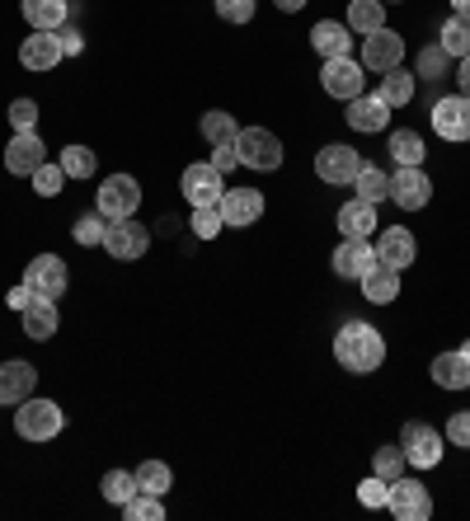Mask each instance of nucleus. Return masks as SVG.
Wrapping results in <instances>:
<instances>
[{
    "label": "nucleus",
    "instance_id": "obj_1",
    "mask_svg": "<svg viewBox=\"0 0 470 521\" xmlns=\"http://www.w3.org/2000/svg\"><path fill=\"white\" fill-rule=\"evenodd\" d=\"M334 362L344 371H353V376H372L386 362V338H381V329H372L367 320H348L334 334Z\"/></svg>",
    "mask_w": 470,
    "mask_h": 521
},
{
    "label": "nucleus",
    "instance_id": "obj_2",
    "mask_svg": "<svg viewBox=\"0 0 470 521\" xmlns=\"http://www.w3.org/2000/svg\"><path fill=\"white\" fill-rule=\"evenodd\" d=\"M62 423H66V414L52 399H33V395L19 404V414H15V432L24 442H52L62 432Z\"/></svg>",
    "mask_w": 470,
    "mask_h": 521
},
{
    "label": "nucleus",
    "instance_id": "obj_3",
    "mask_svg": "<svg viewBox=\"0 0 470 521\" xmlns=\"http://www.w3.org/2000/svg\"><path fill=\"white\" fill-rule=\"evenodd\" d=\"M235 155H240V165L245 169H268L282 165V141L268 132V127H240V137H235Z\"/></svg>",
    "mask_w": 470,
    "mask_h": 521
},
{
    "label": "nucleus",
    "instance_id": "obj_4",
    "mask_svg": "<svg viewBox=\"0 0 470 521\" xmlns=\"http://www.w3.org/2000/svg\"><path fill=\"white\" fill-rule=\"evenodd\" d=\"M94 207H99V216H104V221H123V216H137V207H141V184L132 179V174H113V179H104V188H99Z\"/></svg>",
    "mask_w": 470,
    "mask_h": 521
},
{
    "label": "nucleus",
    "instance_id": "obj_5",
    "mask_svg": "<svg viewBox=\"0 0 470 521\" xmlns=\"http://www.w3.org/2000/svg\"><path fill=\"white\" fill-rule=\"evenodd\" d=\"M386 512L395 521H428L433 517V498L423 489L419 479H391V498H386Z\"/></svg>",
    "mask_w": 470,
    "mask_h": 521
},
{
    "label": "nucleus",
    "instance_id": "obj_6",
    "mask_svg": "<svg viewBox=\"0 0 470 521\" xmlns=\"http://www.w3.org/2000/svg\"><path fill=\"white\" fill-rule=\"evenodd\" d=\"M104 249H109L118 263H132V259H141V254L151 249V230L141 226L137 216L109 221V230H104Z\"/></svg>",
    "mask_w": 470,
    "mask_h": 521
},
{
    "label": "nucleus",
    "instance_id": "obj_7",
    "mask_svg": "<svg viewBox=\"0 0 470 521\" xmlns=\"http://www.w3.org/2000/svg\"><path fill=\"white\" fill-rule=\"evenodd\" d=\"M400 451H405V460L414 470H433V465H442V432L428 428V423H405Z\"/></svg>",
    "mask_w": 470,
    "mask_h": 521
},
{
    "label": "nucleus",
    "instance_id": "obj_8",
    "mask_svg": "<svg viewBox=\"0 0 470 521\" xmlns=\"http://www.w3.org/2000/svg\"><path fill=\"white\" fill-rule=\"evenodd\" d=\"M400 62H405V38L395 29H381V33H367V38H362V71L386 76V71H395Z\"/></svg>",
    "mask_w": 470,
    "mask_h": 521
},
{
    "label": "nucleus",
    "instance_id": "obj_9",
    "mask_svg": "<svg viewBox=\"0 0 470 521\" xmlns=\"http://www.w3.org/2000/svg\"><path fill=\"white\" fill-rule=\"evenodd\" d=\"M428 198H433V184H428L423 165H400L391 174V202L400 212H423Z\"/></svg>",
    "mask_w": 470,
    "mask_h": 521
},
{
    "label": "nucleus",
    "instance_id": "obj_10",
    "mask_svg": "<svg viewBox=\"0 0 470 521\" xmlns=\"http://www.w3.org/2000/svg\"><path fill=\"white\" fill-rule=\"evenodd\" d=\"M320 85H325L329 99H358L362 94V62H353V57H329L325 66H320Z\"/></svg>",
    "mask_w": 470,
    "mask_h": 521
},
{
    "label": "nucleus",
    "instance_id": "obj_11",
    "mask_svg": "<svg viewBox=\"0 0 470 521\" xmlns=\"http://www.w3.org/2000/svg\"><path fill=\"white\" fill-rule=\"evenodd\" d=\"M433 132L442 141H470V99L466 94H447L433 104Z\"/></svg>",
    "mask_w": 470,
    "mask_h": 521
},
{
    "label": "nucleus",
    "instance_id": "obj_12",
    "mask_svg": "<svg viewBox=\"0 0 470 521\" xmlns=\"http://www.w3.org/2000/svg\"><path fill=\"white\" fill-rule=\"evenodd\" d=\"M362 169V155L353 151V146H325V151L315 155V174L325 179V184H339V188H353V179H358Z\"/></svg>",
    "mask_w": 470,
    "mask_h": 521
},
{
    "label": "nucleus",
    "instance_id": "obj_13",
    "mask_svg": "<svg viewBox=\"0 0 470 521\" xmlns=\"http://www.w3.org/2000/svg\"><path fill=\"white\" fill-rule=\"evenodd\" d=\"M179 188H184V198L193 202V207H212V202H221V193H226V184H221V169L207 160V165H188L184 179H179Z\"/></svg>",
    "mask_w": 470,
    "mask_h": 521
},
{
    "label": "nucleus",
    "instance_id": "obj_14",
    "mask_svg": "<svg viewBox=\"0 0 470 521\" xmlns=\"http://www.w3.org/2000/svg\"><path fill=\"white\" fill-rule=\"evenodd\" d=\"M217 207L226 226H254L264 216V193L259 188H226Z\"/></svg>",
    "mask_w": 470,
    "mask_h": 521
},
{
    "label": "nucleus",
    "instance_id": "obj_15",
    "mask_svg": "<svg viewBox=\"0 0 470 521\" xmlns=\"http://www.w3.org/2000/svg\"><path fill=\"white\" fill-rule=\"evenodd\" d=\"M376 259L386 263V268H400V273H405L409 263L419 259V240H414L405 226H386L376 235Z\"/></svg>",
    "mask_w": 470,
    "mask_h": 521
},
{
    "label": "nucleus",
    "instance_id": "obj_16",
    "mask_svg": "<svg viewBox=\"0 0 470 521\" xmlns=\"http://www.w3.org/2000/svg\"><path fill=\"white\" fill-rule=\"evenodd\" d=\"M24 282H29L38 296H52V301H57V296L66 292L71 277H66V263L57 259V254H38V259L24 268Z\"/></svg>",
    "mask_w": 470,
    "mask_h": 521
},
{
    "label": "nucleus",
    "instance_id": "obj_17",
    "mask_svg": "<svg viewBox=\"0 0 470 521\" xmlns=\"http://www.w3.org/2000/svg\"><path fill=\"white\" fill-rule=\"evenodd\" d=\"M376 245L372 240H344V245L334 249V273L339 277H353V282H362V277L376 268Z\"/></svg>",
    "mask_w": 470,
    "mask_h": 521
},
{
    "label": "nucleus",
    "instance_id": "obj_18",
    "mask_svg": "<svg viewBox=\"0 0 470 521\" xmlns=\"http://www.w3.org/2000/svg\"><path fill=\"white\" fill-rule=\"evenodd\" d=\"M33 385H38V371L33 362L15 357V362H0V404H24L33 395Z\"/></svg>",
    "mask_w": 470,
    "mask_h": 521
},
{
    "label": "nucleus",
    "instance_id": "obj_19",
    "mask_svg": "<svg viewBox=\"0 0 470 521\" xmlns=\"http://www.w3.org/2000/svg\"><path fill=\"white\" fill-rule=\"evenodd\" d=\"M43 160H47V146L38 141V132H15L10 146H5V169L10 174H33Z\"/></svg>",
    "mask_w": 470,
    "mask_h": 521
},
{
    "label": "nucleus",
    "instance_id": "obj_20",
    "mask_svg": "<svg viewBox=\"0 0 470 521\" xmlns=\"http://www.w3.org/2000/svg\"><path fill=\"white\" fill-rule=\"evenodd\" d=\"M348 127H358V132H386V118H391V108L381 94H358V99H348Z\"/></svg>",
    "mask_w": 470,
    "mask_h": 521
},
{
    "label": "nucleus",
    "instance_id": "obj_21",
    "mask_svg": "<svg viewBox=\"0 0 470 521\" xmlns=\"http://www.w3.org/2000/svg\"><path fill=\"white\" fill-rule=\"evenodd\" d=\"M19 62H24V71H52V66L62 62V38L57 33H33V38H24Z\"/></svg>",
    "mask_w": 470,
    "mask_h": 521
},
{
    "label": "nucleus",
    "instance_id": "obj_22",
    "mask_svg": "<svg viewBox=\"0 0 470 521\" xmlns=\"http://www.w3.org/2000/svg\"><path fill=\"white\" fill-rule=\"evenodd\" d=\"M19 320H24V338H33V343H47V338L57 334V301L52 296H33L29 310H19Z\"/></svg>",
    "mask_w": 470,
    "mask_h": 521
},
{
    "label": "nucleus",
    "instance_id": "obj_23",
    "mask_svg": "<svg viewBox=\"0 0 470 521\" xmlns=\"http://www.w3.org/2000/svg\"><path fill=\"white\" fill-rule=\"evenodd\" d=\"M433 381H438L442 390H470V353L466 348L433 357Z\"/></svg>",
    "mask_w": 470,
    "mask_h": 521
},
{
    "label": "nucleus",
    "instance_id": "obj_24",
    "mask_svg": "<svg viewBox=\"0 0 470 521\" xmlns=\"http://www.w3.org/2000/svg\"><path fill=\"white\" fill-rule=\"evenodd\" d=\"M339 230H344V240H372V230H376V202H344L339 207Z\"/></svg>",
    "mask_w": 470,
    "mask_h": 521
},
{
    "label": "nucleus",
    "instance_id": "obj_25",
    "mask_svg": "<svg viewBox=\"0 0 470 521\" xmlns=\"http://www.w3.org/2000/svg\"><path fill=\"white\" fill-rule=\"evenodd\" d=\"M71 15V5L66 0H24V19H29L33 33H57Z\"/></svg>",
    "mask_w": 470,
    "mask_h": 521
},
{
    "label": "nucleus",
    "instance_id": "obj_26",
    "mask_svg": "<svg viewBox=\"0 0 470 521\" xmlns=\"http://www.w3.org/2000/svg\"><path fill=\"white\" fill-rule=\"evenodd\" d=\"M362 296H367L372 306H391L395 296H400V268H386V263H376L372 273L362 277Z\"/></svg>",
    "mask_w": 470,
    "mask_h": 521
},
{
    "label": "nucleus",
    "instance_id": "obj_27",
    "mask_svg": "<svg viewBox=\"0 0 470 521\" xmlns=\"http://www.w3.org/2000/svg\"><path fill=\"white\" fill-rule=\"evenodd\" d=\"M311 47L320 52V57H348V24H339V19H320L311 29Z\"/></svg>",
    "mask_w": 470,
    "mask_h": 521
},
{
    "label": "nucleus",
    "instance_id": "obj_28",
    "mask_svg": "<svg viewBox=\"0 0 470 521\" xmlns=\"http://www.w3.org/2000/svg\"><path fill=\"white\" fill-rule=\"evenodd\" d=\"M348 29L362 33V38H367V33H381L386 29V5H381V0H353V5H348Z\"/></svg>",
    "mask_w": 470,
    "mask_h": 521
},
{
    "label": "nucleus",
    "instance_id": "obj_29",
    "mask_svg": "<svg viewBox=\"0 0 470 521\" xmlns=\"http://www.w3.org/2000/svg\"><path fill=\"white\" fill-rule=\"evenodd\" d=\"M381 99H386V108H405L409 99H414V71H405V66H395V71H386L381 76Z\"/></svg>",
    "mask_w": 470,
    "mask_h": 521
},
{
    "label": "nucleus",
    "instance_id": "obj_30",
    "mask_svg": "<svg viewBox=\"0 0 470 521\" xmlns=\"http://www.w3.org/2000/svg\"><path fill=\"white\" fill-rule=\"evenodd\" d=\"M353 188H358V198H362V202H381V198H391V174L362 160V169H358V179H353Z\"/></svg>",
    "mask_w": 470,
    "mask_h": 521
},
{
    "label": "nucleus",
    "instance_id": "obj_31",
    "mask_svg": "<svg viewBox=\"0 0 470 521\" xmlns=\"http://www.w3.org/2000/svg\"><path fill=\"white\" fill-rule=\"evenodd\" d=\"M438 47L452 57V62H461V57H470V19H461V15H452L447 24H442V38H438Z\"/></svg>",
    "mask_w": 470,
    "mask_h": 521
},
{
    "label": "nucleus",
    "instance_id": "obj_32",
    "mask_svg": "<svg viewBox=\"0 0 470 521\" xmlns=\"http://www.w3.org/2000/svg\"><path fill=\"white\" fill-rule=\"evenodd\" d=\"M170 484H174V475H170V465H165V460H141V465H137V489L141 493H156V498H165Z\"/></svg>",
    "mask_w": 470,
    "mask_h": 521
},
{
    "label": "nucleus",
    "instance_id": "obj_33",
    "mask_svg": "<svg viewBox=\"0 0 470 521\" xmlns=\"http://www.w3.org/2000/svg\"><path fill=\"white\" fill-rule=\"evenodd\" d=\"M423 155H428V146H423L419 132H409V127L391 132V160L395 165H423Z\"/></svg>",
    "mask_w": 470,
    "mask_h": 521
},
{
    "label": "nucleus",
    "instance_id": "obj_34",
    "mask_svg": "<svg viewBox=\"0 0 470 521\" xmlns=\"http://www.w3.org/2000/svg\"><path fill=\"white\" fill-rule=\"evenodd\" d=\"M203 137L212 141V146H235V137H240V127H235L231 113H221V108H212V113H203Z\"/></svg>",
    "mask_w": 470,
    "mask_h": 521
},
{
    "label": "nucleus",
    "instance_id": "obj_35",
    "mask_svg": "<svg viewBox=\"0 0 470 521\" xmlns=\"http://www.w3.org/2000/svg\"><path fill=\"white\" fill-rule=\"evenodd\" d=\"M99 493H104L109 503L127 507L141 489H137V475H127V470H109V475H104V484H99Z\"/></svg>",
    "mask_w": 470,
    "mask_h": 521
},
{
    "label": "nucleus",
    "instance_id": "obj_36",
    "mask_svg": "<svg viewBox=\"0 0 470 521\" xmlns=\"http://www.w3.org/2000/svg\"><path fill=\"white\" fill-rule=\"evenodd\" d=\"M405 451H400V446H381V451H376L372 456V475H381L386 479V484H391V479H400L405 475Z\"/></svg>",
    "mask_w": 470,
    "mask_h": 521
},
{
    "label": "nucleus",
    "instance_id": "obj_37",
    "mask_svg": "<svg viewBox=\"0 0 470 521\" xmlns=\"http://www.w3.org/2000/svg\"><path fill=\"white\" fill-rule=\"evenodd\" d=\"M29 179H33V193H38V198H57V193H62V184H66V169L62 165H47V160H43V165L33 169Z\"/></svg>",
    "mask_w": 470,
    "mask_h": 521
},
{
    "label": "nucleus",
    "instance_id": "obj_38",
    "mask_svg": "<svg viewBox=\"0 0 470 521\" xmlns=\"http://www.w3.org/2000/svg\"><path fill=\"white\" fill-rule=\"evenodd\" d=\"M57 165L66 169V179H90L94 174V151L90 146H66Z\"/></svg>",
    "mask_w": 470,
    "mask_h": 521
},
{
    "label": "nucleus",
    "instance_id": "obj_39",
    "mask_svg": "<svg viewBox=\"0 0 470 521\" xmlns=\"http://www.w3.org/2000/svg\"><path fill=\"white\" fill-rule=\"evenodd\" d=\"M188 226H193V235H198V240H217L226 221H221V207L212 202V207H193V221H188Z\"/></svg>",
    "mask_w": 470,
    "mask_h": 521
},
{
    "label": "nucleus",
    "instance_id": "obj_40",
    "mask_svg": "<svg viewBox=\"0 0 470 521\" xmlns=\"http://www.w3.org/2000/svg\"><path fill=\"white\" fill-rule=\"evenodd\" d=\"M447 66H452V57H447V52H442L438 43H433V47H423V52H419V71H414V76H423V80H442V76H447Z\"/></svg>",
    "mask_w": 470,
    "mask_h": 521
},
{
    "label": "nucleus",
    "instance_id": "obj_41",
    "mask_svg": "<svg viewBox=\"0 0 470 521\" xmlns=\"http://www.w3.org/2000/svg\"><path fill=\"white\" fill-rule=\"evenodd\" d=\"M123 512L132 521H160V517H165V498H156V493H137V498H132Z\"/></svg>",
    "mask_w": 470,
    "mask_h": 521
},
{
    "label": "nucleus",
    "instance_id": "obj_42",
    "mask_svg": "<svg viewBox=\"0 0 470 521\" xmlns=\"http://www.w3.org/2000/svg\"><path fill=\"white\" fill-rule=\"evenodd\" d=\"M104 230H109V221H104V216L94 212V216H80L76 226H71V235H76V245H104Z\"/></svg>",
    "mask_w": 470,
    "mask_h": 521
},
{
    "label": "nucleus",
    "instance_id": "obj_43",
    "mask_svg": "<svg viewBox=\"0 0 470 521\" xmlns=\"http://www.w3.org/2000/svg\"><path fill=\"white\" fill-rule=\"evenodd\" d=\"M358 498H362V507H386V498H391V484H386L381 475L362 479V484H358Z\"/></svg>",
    "mask_w": 470,
    "mask_h": 521
},
{
    "label": "nucleus",
    "instance_id": "obj_44",
    "mask_svg": "<svg viewBox=\"0 0 470 521\" xmlns=\"http://www.w3.org/2000/svg\"><path fill=\"white\" fill-rule=\"evenodd\" d=\"M10 127H15V132H33V127H38V104H33V99H15V104H10Z\"/></svg>",
    "mask_w": 470,
    "mask_h": 521
},
{
    "label": "nucleus",
    "instance_id": "obj_45",
    "mask_svg": "<svg viewBox=\"0 0 470 521\" xmlns=\"http://www.w3.org/2000/svg\"><path fill=\"white\" fill-rule=\"evenodd\" d=\"M217 15L226 24H250L254 19V0H217Z\"/></svg>",
    "mask_w": 470,
    "mask_h": 521
},
{
    "label": "nucleus",
    "instance_id": "obj_46",
    "mask_svg": "<svg viewBox=\"0 0 470 521\" xmlns=\"http://www.w3.org/2000/svg\"><path fill=\"white\" fill-rule=\"evenodd\" d=\"M447 442L470 446V414H452V418H447Z\"/></svg>",
    "mask_w": 470,
    "mask_h": 521
},
{
    "label": "nucleus",
    "instance_id": "obj_47",
    "mask_svg": "<svg viewBox=\"0 0 470 521\" xmlns=\"http://www.w3.org/2000/svg\"><path fill=\"white\" fill-rule=\"evenodd\" d=\"M57 38H62V57H80V52H85V33L80 29H57Z\"/></svg>",
    "mask_w": 470,
    "mask_h": 521
},
{
    "label": "nucleus",
    "instance_id": "obj_48",
    "mask_svg": "<svg viewBox=\"0 0 470 521\" xmlns=\"http://www.w3.org/2000/svg\"><path fill=\"white\" fill-rule=\"evenodd\" d=\"M33 296H38V292H33L29 282H19V287H10V292H5V306H10V310H29Z\"/></svg>",
    "mask_w": 470,
    "mask_h": 521
},
{
    "label": "nucleus",
    "instance_id": "obj_49",
    "mask_svg": "<svg viewBox=\"0 0 470 521\" xmlns=\"http://www.w3.org/2000/svg\"><path fill=\"white\" fill-rule=\"evenodd\" d=\"M212 165H217L221 174H231V169L240 165V155H235V146H212Z\"/></svg>",
    "mask_w": 470,
    "mask_h": 521
},
{
    "label": "nucleus",
    "instance_id": "obj_50",
    "mask_svg": "<svg viewBox=\"0 0 470 521\" xmlns=\"http://www.w3.org/2000/svg\"><path fill=\"white\" fill-rule=\"evenodd\" d=\"M273 5H278L282 15H297V10H301V5H306V0H273Z\"/></svg>",
    "mask_w": 470,
    "mask_h": 521
},
{
    "label": "nucleus",
    "instance_id": "obj_51",
    "mask_svg": "<svg viewBox=\"0 0 470 521\" xmlns=\"http://www.w3.org/2000/svg\"><path fill=\"white\" fill-rule=\"evenodd\" d=\"M461 94L470 99V57H461Z\"/></svg>",
    "mask_w": 470,
    "mask_h": 521
},
{
    "label": "nucleus",
    "instance_id": "obj_52",
    "mask_svg": "<svg viewBox=\"0 0 470 521\" xmlns=\"http://www.w3.org/2000/svg\"><path fill=\"white\" fill-rule=\"evenodd\" d=\"M452 15H461V19H470V0H452Z\"/></svg>",
    "mask_w": 470,
    "mask_h": 521
},
{
    "label": "nucleus",
    "instance_id": "obj_53",
    "mask_svg": "<svg viewBox=\"0 0 470 521\" xmlns=\"http://www.w3.org/2000/svg\"><path fill=\"white\" fill-rule=\"evenodd\" d=\"M381 5H405V0H381Z\"/></svg>",
    "mask_w": 470,
    "mask_h": 521
},
{
    "label": "nucleus",
    "instance_id": "obj_54",
    "mask_svg": "<svg viewBox=\"0 0 470 521\" xmlns=\"http://www.w3.org/2000/svg\"><path fill=\"white\" fill-rule=\"evenodd\" d=\"M466 353H470V343H466Z\"/></svg>",
    "mask_w": 470,
    "mask_h": 521
}]
</instances>
